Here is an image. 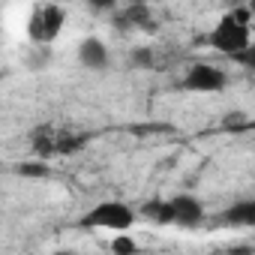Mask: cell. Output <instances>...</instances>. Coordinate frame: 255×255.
Wrapping results in <instances>:
<instances>
[{"mask_svg":"<svg viewBox=\"0 0 255 255\" xmlns=\"http://www.w3.org/2000/svg\"><path fill=\"white\" fill-rule=\"evenodd\" d=\"M63 27H66V9H60L57 3H39L27 18V39L33 45H51Z\"/></svg>","mask_w":255,"mask_h":255,"instance_id":"6da1fadb","label":"cell"},{"mask_svg":"<svg viewBox=\"0 0 255 255\" xmlns=\"http://www.w3.org/2000/svg\"><path fill=\"white\" fill-rule=\"evenodd\" d=\"M81 225L108 228V231H126V228L135 225V210L129 204H123V201H102L81 219Z\"/></svg>","mask_w":255,"mask_h":255,"instance_id":"7a4b0ae2","label":"cell"},{"mask_svg":"<svg viewBox=\"0 0 255 255\" xmlns=\"http://www.w3.org/2000/svg\"><path fill=\"white\" fill-rule=\"evenodd\" d=\"M216 51H222V54H228V57H234L237 51H243V48H249V27L246 24H237L231 15H225L216 27H213V33H210V39H207Z\"/></svg>","mask_w":255,"mask_h":255,"instance_id":"3957f363","label":"cell"},{"mask_svg":"<svg viewBox=\"0 0 255 255\" xmlns=\"http://www.w3.org/2000/svg\"><path fill=\"white\" fill-rule=\"evenodd\" d=\"M183 87L192 93H219L225 87V72L213 63H192L183 75Z\"/></svg>","mask_w":255,"mask_h":255,"instance_id":"277c9868","label":"cell"},{"mask_svg":"<svg viewBox=\"0 0 255 255\" xmlns=\"http://www.w3.org/2000/svg\"><path fill=\"white\" fill-rule=\"evenodd\" d=\"M171 210H174V225H183V228H195L204 222V207L198 198L192 195H177L171 198Z\"/></svg>","mask_w":255,"mask_h":255,"instance_id":"5b68a950","label":"cell"},{"mask_svg":"<svg viewBox=\"0 0 255 255\" xmlns=\"http://www.w3.org/2000/svg\"><path fill=\"white\" fill-rule=\"evenodd\" d=\"M78 63L87 66V69H105L108 66V48L102 39L96 36H87L78 42Z\"/></svg>","mask_w":255,"mask_h":255,"instance_id":"8992f818","label":"cell"},{"mask_svg":"<svg viewBox=\"0 0 255 255\" xmlns=\"http://www.w3.org/2000/svg\"><path fill=\"white\" fill-rule=\"evenodd\" d=\"M114 27L120 30H129V27H150V9L144 3H135L129 9H123L117 18H114Z\"/></svg>","mask_w":255,"mask_h":255,"instance_id":"52a82bcc","label":"cell"},{"mask_svg":"<svg viewBox=\"0 0 255 255\" xmlns=\"http://www.w3.org/2000/svg\"><path fill=\"white\" fill-rule=\"evenodd\" d=\"M30 144H33V153H36L39 159L57 156V132L48 129V126H42V129H36V132L30 135Z\"/></svg>","mask_w":255,"mask_h":255,"instance_id":"ba28073f","label":"cell"},{"mask_svg":"<svg viewBox=\"0 0 255 255\" xmlns=\"http://www.w3.org/2000/svg\"><path fill=\"white\" fill-rule=\"evenodd\" d=\"M141 210H144V216H147L150 222H159V225H171V222H174L171 201H165V198H150Z\"/></svg>","mask_w":255,"mask_h":255,"instance_id":"9c48e42d","label":"cell"},{"mask_svg":"<svg viewBox=\"0 0 255 255\" xmlns=\"http://www.w3.org/2000/svg\"><path fill=\"white\" fill-rule=\"evenodd\" d=\"M222 222H228V225H255V201H240V204H234L231 210H225L222 213Z\"/></svg>","mask_w":255,"mask_h":255,"instance_id":"30bf717a","label":"cell"},{"mask_svg":"<svg viewBox=\"0 0 255 255\" xmlns=\"http://www.w3.org/2000/svg\"><path fill=\"white\" fill-rule=\"evenodd\" d=\"M15 171H18L21 177H36V180H39V177H48V174H51V168H48V162H45V159H33V162H21V165H18Z\"/></svg>","mask_w":255,"mask_h":255,"instance_id":"8fae6325","label":"cell"},{"mask_svg":"<svg viewBox=\"0 0 255 255\" xmlns=\"http://www.w3.org/2000/svg\"><path fill=\"white\" fill-rule=\"evenodd\" d=\"M111 252H120V255H129V252H138V243L135 237H126V234H117L111 240Z\"/></svg>","mask_w":255,"mask_h":255,"instance_id":"7c38bea8","label":"cell"},{"mask_svg":"<svg viewBox=\"0 0 255 255\" xmlns=\"http://www.w3.org/2000/svg\"><path fill=\"white\" fill-rule=\"evenodd\" d=\"M129 63L138 66V69H147V66H153V51L150 48H135L129 54Z\"/></svg>","mask_w":255,"mask_h":255,"instance_id":"4fadbf2b","label":"cell"},{"mask_svg":"<svg viewBox=\"0 0 255 255\" xmlns=\"http://www.w3.org/2000/svg\"><path fill=\"white\" fill-rule=\"evenodd\" d=\"M87 3H90L93 9H111V6L117 3V0H87Z\"/></svg>","mask_w":255,"mask_h":255,"instance_id":"5bb4252c","label":"cell"},{"mask_svg":"<svg viewBox=\"0 0 255 255\" xmlns=\"http://www.w3.org/2000/svg\"><path fill=\"white\" fill-rule=\"evenodd\" d=\"M225 3H231V6H240V3H243V0H225Z\"/></svg>","mask_w":255,"mask_h":255,"instance_id":"9a60e30c","label":"cell"}]
</instances>
